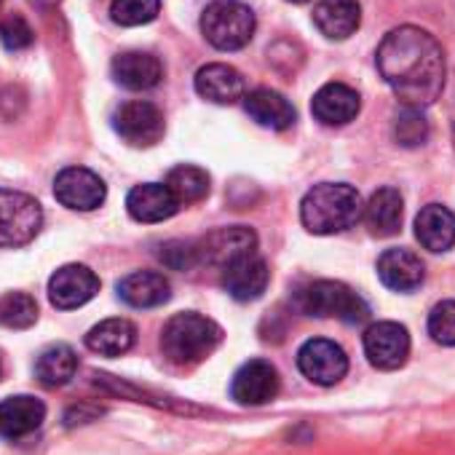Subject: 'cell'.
Wrapping results in <instances>:
<instances>
[{
    "instance_id": "1",
    "label": "cell",
    "mask_w": 455,
    "mask_h": 455,
    "mask_svg": "<svg viewBox=\"0 0 455 455\" xmlns=\"http://www.w3.org/2000/svg\"><path fill=\"white\" fill-rule=\"evenodd\" d=\"M375 65L404 108L423 110L444 89V52L428 30L412 25L391 30L378 46Z\"/></svg>"
},
{
    "instance_id": "2",
    "label": "cell",
    "mask_w": 455,
    "mask_h": 455,
    "mask_svg": "<svg viewBox=\"0 0 455 455\" xmlns=\"http://www.w3.org/2000/svg\"><path fill=\"white\" fill-rule=\"evenodd\" d=\"M364 204L356 188L346 182H322L314 185L300 204V220L308 234L332 236L343 234L362 220Z\"/></svg>"
},
{
    "instance_id": "3",
    "label": "cell",
    "mask_w": 455,
    "mask_h": 455,
    "mask_svg": "<svg viewBox=\"0 0 455 455\" xmlns=\"http://www.w3.org/2000/svg\"><path fill=\"white\" fill-rule=\"evenodd\" d=\"M222 343V330L217 322L188 311L177 314L166 322L161 332V351L172 364L190 367L212 356V351Z\"/></svg>"
},
{
    "instance_id": "4",
    "label": "cell",
    "mask_w": 455,
    "mask_h": 455,
    "mask_svg": "<svg viewBox=\"0 0 455 455\" xmlns=\"http://www.w3.org/2000/svg\"><path fill=\"white\" fill-rule=\"evenodd\" d=\"M258 20L242 0H214L201 14L204 38L220 52H239L255 36Z\"/></svg>"
},
{
    "instance_id": "5",
    "label": "cell",
    "mask_w": 455,
    "mask_h": 455,
    "mask_svg": "<svg viewBox=\"0 0 455 455\" xmlns=\"http://www.w3.org/2000/svg\"><path fill=\"white\" fill-rule=\"evenodd\" d=\"M298 308L308 316H319V319H338L346 324H362L370 316L367 303L346 284L340 282H311L306 284L298 298H295Z\"/></svg>"
},
{
    "instance_id": "6",
    "label": "cell",
    "mask_w": 455,
    "mask_h": 455,
    "mask_svg": "<svg viewBox=\"0 0 455 455\" xmlns=\"http://www.w3.org/2000/svg\"><path fill=\"white\" fill-rule=\"evenodd\" d=\"M44 225L41 204L22 193L0 188V247H25L30 244Z\"/></svg>"
},
{
    "instance_id": "7",
    "label": "cell",
    "mask_w": 455,
    "mask_h": 455,
    "mask_svg": "<svg viewBox=\"0 0 455 455\" xmlns=\"http://www.w3.org/2000/svg\"><path fill=\"white\" fill-rule=\"evenodd\" d=\"M113 129L134 148H150L164 137V113L148 100H129L113 113Z\"/></svg>"
},
{
    "instance_id": "8",
    "label": "cell",
    "mask_w": 455,
    "mask_h": 455,
    "mask_svg": "<svg viewBox=\"0 0 455 455\" xmlns=\"http://www.w3.org/2000/svg\"><path fill=\"white\" fill-rule=\"evenodd\" d=\"M364 356L375 370H399L410 356V332L399 322H375L364 330Z\"/></svg>"
},
{
    "instance_id": "9",
    "label": "cell",
    "mask_w": 455,
    "mask_h": 455,
    "mask_svg": "<svg viewBox=\"0 0 455 455\" xmlns=\"http://www.w3.org/2000/svg\"><path fill=\"white\" fill-rule=\"evenodd\" d=\"M298 367L300 372L316 383V386H335L348 372V356L346 351L327 338L306 340L298 351Z\"/></svg>"
},
{
    "instance_id": "10",
    "label": "cell",
    "mask_w": 455,
    "mask_h": 455,
    "mask_svg": "<svg viewBox=\"0 0 455 455\" xmlns=\"http://www.w3.org/2000/svg\"><path fill=\"white\" fill-rule=\"evenodd\" d=\"M54 196L62 206L76 212H92L102 206L108 188L100 174L84 166H68L54 180Z\"/></svg>"
},
{
    "instance_id": "11",
    "label": "cell",
    "mask_w": 455,
    "mask_h": 455,
    "mask_svg": "<svg viewBox=\"0 0 455 455\" xmlns=\"http://www.w3.org/2000/svg\"><path fill=\"white\" fill-rule=\"evenodd\" d=\"M222 271V287L225 292L231 295L234 300L239 303H250V300H258L268 282H271V271H268V263L258 255V252H247L236 260H231Z\"/></svg>"
},
{
    "instance_id": "12",
    "label": "cell",
    "mask_w": 455,
    "mask_h": 455,
    "mask_svg": "<svg viewBox=\"0 0 455 455\" xmlns=\"http://www.w3.org/2000/svg\"><path fill=\"white\" fill-rule=\"evenodd\" d=\"M279 386H282V380L271 362L250 359L247 364H242L236 370L234 383H231V396L244 407H260V404H268L271 399H276Z\"/></svg>"
},
{
    "instance_id": "13",
    "label": "cell",
    "mask_w": 455,
    "mask_h": 455,
    "mask_svg": "<svg viewBox=\"0 0 455 455\" xmlns=\"http://www.w3.org/2000/svg\"><path fill=\"white\" fill-rule=\"evenodd\" d=\"M255 247H258L255 231H250L244 225H231V228H217L206 239H201L196 244V252H198V263L225 268L231 260L255 252Z\"/></svg>"
},
{
    "instance_id": "14",
    "label": "cell",
    "mask_w": 455,
    "mask_h": 455,
    "mask_svg": "<svg viewBox=\"0 0 455 455\" xmlns=\"http://www.w3.org/2000/svg\"><path fill=\"white\" fill-rule=\"evenodd\" d=\"M97 292H100L97 274L86 266H78V263L62 266L49 279V300L62 311L86 306Z\"/></svg>"
},
{
    "instance_id": "15",
    "label": "cell",
    "mask_w": 455,
    "mask_h": 455,
    "mask_svg": "<svg viewBox=\"0 0 455 455\" xmlns=\"http://www.w3.org/2000/svg\"><path fill=\"white\" fill-rule=\"evenodd\" d=\"M359 110H362L359 92L338 81L324 84L311 100V113L324 126H346L359 116Z\"/></svg>"
},
{
    "instance_id": "16",
    "label": "cell",
    "mask_w": 455,
    "mask_h": 455,
    "mask_svg": "<svg viewBox=\"0 0 455 455\" xmlns=\"http://www.w3.org/2000/svg\"><path fill=\"white\" fill-rule=\"evenodd\" d=\"M46 420V404L30 394L9 396L0 402V436L22 439L38 431Z\"/></svg>"
},
{
    "instance_id": "17",
    "label": "cell",
    "mask_w": 455,
    "mask_h": 455,
    "mask_svg": "<svg viewBox=\"0 0 455 455\" xmlns=\"http://www.w3.org/2000/svg\"><path fill=\"white\" fill-rule=\"evenodd\" d=\"M126 209L137 222H164L177 214L180 201L166 188V182H142L129 190Z\"/></svg>"
},
{
    "instance_id": "18",
    "label": "cell",
    "mask_w": 455,
    "mask_h": 455,
    "mask_svg": "<svg viewBox=\"0 0 455 455\" xmlns=\"http://www.w3.org/2000/svg\"><path fill=\"white\" fill-rule=\"evenodd\" d=\"M196 92L214 105H234L244 100V78L231 65L212 62L196 73Z\"/></svg>"
},
{
    "instance_id": "19",
    "label": "cell",
    "mask_w": 455,
    "mask_h": 455,
    "mask_svg": "<svg viewBox=\"0 0 455 455\" xmlns=\"http://www.w3.org/2000/svg\"><path fill=\"white\" fill-rule=\"evenodd\" d=\"M402 214H404V201L396 188H378L370 201L364 204L362 220L367 225V231L378 239H388L399 234L402 228Z\"/></svg>"
},
{
    "instance_id": "20",
    "label": "cell",
    "mask_w": 455,
    "mask_h": 455,
    "mask_svg": "<svg viewBox=\"0 0 455 455\" xmlns=\"http://www.w3.org/2000/svg\"><path fill=\"white\" fill-rule=\"evenodd\" d=\"M378 276L394 292H412V290H418L423 284L426 268H423V263H420V258L415 252L394 247V250H386L378 258Z\"/></svg>"
},
{
    "instance_id": "21",
    "label": "cell",
    "mask_w": 455,
    "mask_h": 455,
    "mask_svg": "<svg viewBox=\"0 0 455 455\" xmlns=\"http://www.w3.org/2000/svg\"><path fill=\"white\" fill-rule=\"evenodd\" d=\"M415 239L428 252H447L455 247V214L442 204H428L415 217Z\"/></svg>"
},
{
    "instance_id": "22",
    "label": "cell",
    "mask_w": 455,
    "mask_h": 455,
    "mask_svg": "<svg viewBox=\"0 0 455 455\" xmlns=\"http://www.w3.org/2000/svg\"><path fill=\"white\" fill-rule=\"evenodd\" d=\"M113 78L129 92H148L161 84L164 68L158 57L148 52H124L113 60Z\"/></svg>"
},
{
    "instance_id": "23",
    "label": "cell",
    "mask_w": 455,
    "mask_h": 455,
    "mask_svg": "<svg viewBox=\"0 0 455 455\" xmlns=\"http://www.w3.org/2000/svg\"><path fill=\"white\" fill-rule=\"evenodd\" d=\"M244 110L250 113V118L258 126L271 129V132H284L298 118L292 102L274 89H255V92L244 94Z\"/></svg>"
},
{
    "instance_id": "24",
    "label": "cell",
    "mask_w": 455,
    "mask_h": 455,
    "mask_svg": "<svg viewBox=\"0 0 455 455\" xmlns=\"http://www.w3.org/2000/svg\"><path fill=\"white\" fill-rule=\"evenodd\" d=\"M314 25L324 38L346 41L362 25V6L356 0H322L314 9Z\"/></svg>"
},
{
    "instance_id": "25",
    "label": "cell",
    "mask_w": 455,
    "mask_h": 455,
    "mask_svg": "<svg viewBox=\"0 0 455 455\" xmlns=\"http://www.w3.org/2000/svg\"><path fill=\"white\" fill-rule=\"evenodd\" d=\"M118 298L132 308H158L172 298V284L158 271H134L121 279Z\"/></svg>"
},
{
    "instance_id": "26",
    "label": "cell",
    "mask_w": 455,
    "mask_h": 455,
    "mask_svg": "<svg viewBox=\"0 0 455 455\" xmlns=\"http://www.w3.org/2000/svg\"><path fill=\"white\" fill-rule=\"evenodd\" d=\"M137 343V327L129 319H105L86 332L89 351L100 356H121Z\"/></svg>"
},
{
    "instance_id": "27",
    "label": "cell",
    "mask_w": 455,
    "mask_h": 455,
    "mask_svg": "<svg viewBox=\"0 0 455 455\" xmlns=\"http://www.w3.org/2000/svg\"><path fill=\"white\" fill-rule=\"evenodd\" d=\"M78 370V356L70 346L65 343H57V346H49L38 362H36V378L46 386V388H60L65 383L73 380Z\"/></svg>"
},
{
    "instance_id": "28",
    "label": "cell",
    "mask_w": 455,
    "mask_h": 455,
    "mask_svg": "<svg viewBox=\"0 0 455 455\" xmlns=\"http://www.w3.org/2000/svg\"><path fill=\"white\" fill-rule=\"evenodd\" d=\"M166 188L174 193V198L182 204H196L206 198L209 193V174L201 166L193 164H180L166 174Z\"/></svg>"
},
{
    "instance_id": "29",
    "label": "cell",
    "mask_w": 455,
    "mask_h": 455,
    "mask_svg": "<svg viewBox=\"0 0 455 455\" xmlns=\"http://www.w3.org/2000/svg\"><path fill=\"white\" fill-rule=\"evenodd\" d=\"M38 322V303L28 292H9L0 298V324L9 330H28Z\"/></svg>"
},
{
    "instance_id": "30",
    "label": "cell",
    "mask_w": 455,
    "mask_h": 455,
    "mask_svg": "<svg viewBox=\"0 0 455 455\" xmlns=\"http://www.w3.org/2000/svg\"><path fill=\"white\" fill-rule=\"evenodd\" d=\"M161 12V0H113L110 17L121 28L150 25Z\"/></svg>"
},
{
    "instance_id": "31",
    "label": "cell",
    "mask_w": 455,
    "mask_h": 455,
    "mask_svg": "<svg viewBox=\"0 0 455 455\" xmlns=\"http://www.w3.org/2000/svg\"><path fill=\"white\" fill-rule=\"evenodd\" d=\"M394 137L402 148H418L428 140V121L420 108H402L394 121Z\"/></svg>"
},
{
    "instance_id": "32",
    "label": "cell",
    "mask_w": 455,
    "mask_h": 455,
    "mask_svg": "<svg viewBox=\"0 0 455 455\" xmlns=\"http://www.w3.org/2000/svg\"><path fill=\"white\" fill-rule=\"evenodd\" d=\"M428 335L439 346H455V300H444L431 308Z\"/></svg>"
},
{
    "instance_id": "33",
    "label": "cell",
    "mask_w": 455,
    "mask_h": 455,
    "mask_svg": "<svg viewBox=\"0 0 455 455\" xmlns=\"http://www.w3.org/2000/svg\"><path fill=\"white\" fill-rule=\"evenodd\" d=\"M36 36H33V28L28 25L25 17L20 14H12L0 22V44H4L9 52H22L28 46H33Z\"/></svg>"
},
{
    "instance_id": "34",
    "label": "cell",
    "mask_w": 455,
    "mask_h": 455,
    "mask_svg": "<svg viewBox=\"0 0 455 455\" xmlns=\"http://www.w3.org/2000/svg\"><path fill=\"white\" fill-rule=\"evenodd\" d=\"M161 260L166 263V266H172V268H190V266H196L198 263V252H196V247H190V244H182V242H172V244H166L164 247V252H161Z\"/></svg>"
},
{
    "instance_id": "35",
    "label": "cell",
    "mask_w": 455,
    "mask_h": 455,
    "mask_svg": "<svg viewBox=\"0 0 455 455\" xmlns=\"http://www.w3.org/2000/svg\"><path fill=\"white\" fill-rule=\"evenodd\" d=\"M33 4H38V6H57L60 0H33Z\"/></svg>"
},
{
    "instance_id": "36",
    "label": "cell",
    "mask_w": 455,
    "mask_h": 455,
    "mask_svg": "<svg viewBox=\"0 0 455 455\" xmlns=\"http://www.w3.org/2000/svg\"><path fill=\"white\" fill-rule=\"evenodd\" d=\"M287 4H308V0H287Z\"/></svg>"
}]
</instances>
